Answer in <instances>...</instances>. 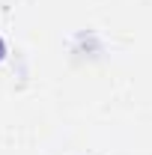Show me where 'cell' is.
Listing matches in <instances>:
<instances>
[{
	"label": "cell",
	"instance_id": "obj_1",
	"mask_svg": "<svg viewBox=\"0 0 152 155\" xmlns=\"http://www.w3.org/2000/svg\"><path fill=\"white\" fill-rule=\"evenodd\" d=\"M0 57H3V42H0Z\"/></svg>",
	"mask_w": 152,
	"mask_h": 155
}]
</instances>
